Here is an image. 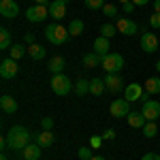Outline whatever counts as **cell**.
<instances>
[{
	"label": "cell",
	"mask_w": 160,
	"mask_h": 160,
	"mask_svg": "<svg viewBox=\"0 0 160 160\" xmlns=\"http://www.w3.org/2000/svg\"><path fill=\"white\" fill-rule=\"evenodd\" d=\"M30 141H32V130H28L26 126H13L7 132V143L13 152H24L30 145Z\"/></svg>",
	"instance_id": "cell-1"
},
{
	"label": "cell",
	"mask_w": 160,
	"mask_h": 160,
	"mask_svg": "<svg viewBox=\"0 0 160 160\" xmlns=\"http://www.w3.org/2000/svg\"><path fill=\"white\" fill-rule=\"evenodd\" d=\"M45 38L49 41L51 45L60 47V45H64V43L71 38V34H68V28L58 26V24H49L47 28H45Z\"/></svg>",
	"instance_id": "cell-2"
},
{
	"label": "cell",
	"mask_w": 160,
	"mask_h": 160,
	"mask_svg": "<svg viewBox=\"0 0 160 160\" xmlns=\"http://www.w3.org/2000/svg\"><path fill=\"white\" fill-rule=\"evenodd\" d=\"M49 86H51V92H53V94H58V96H66V94L73 90V81H71L64 73H60V75H53V77H51Z\"/></svg>",
	"instance_id": "cell-3"
},
{
	"label": "cell",
	"mask_w": 160,
	"mask_h": 160,
	"mask_svg": "<svg viewBox=\"0 0 160 160\" xmlns=\"http://www.w3.org/2000/svg\"><path fill=\"white\" fill-rule=\"evenodd\" d=\"M100 66L107 71V73H120L124 68V58L122 53H107L102 62H100Z\"/></svg>",
	"instance_id": "cell-4"
},
{
	"label": "cell",
	"mask_w": 160,
	"mask_h": 160,
	"mask_svg": "<svg viewBox=\"0 0 160 160\" xmlns=\"http://www.w3.org/2000/svg\"><path fill=\"white\" fill-rule=\"evenodd\" d=\"M47 15H49V7L34 4V7H28V11H26V19L32 22V24H41V22L47 19Z\"/></svg>",
	"instance_id": "cell-5"
},
{
	"label": "cell",
	"mask_w": 160,
	"mask_h": 160,
	"mask_svg": "<svg viewBox=\"0 0 160 160\" xmlns=\"http://www.w3.org/2000/svg\"><path fill=\"white\" fill-rule=\"evenodd\" d=\"M111 115L115 118V120H120V118H128V113H130V102L126 98H115L113 102H111Z\"/></svg>",
	"instance_id": "cell-6"
},
{
	"label": "cell",
	"mask_w": 160,
	"mask_h": 160,
	"mask_svg": "<svg viewBox=\"0 0 160 160\" xmlns=\"http://www.w3.org/2000/svg\"><path fill=\"white\" fill-rule=\"evenodd\" d=\"M19 71V64L17 60H13V58H4V60L0 62V77L2 79H13L15 75Z\"/></svg>",
	"instance_id": "cell-7"
},
{
	"label": "cell",
	"mask_w": 160,
	"mask_h": 160,
	"mask_svg": "<svg viewBox=\"0 0 160 160\" xmlns=\"http://www.w3.org/2000/svg\"><path fill=\"white\" fill-rule=\"evenodd\" d=\"M141 113L145 115L148 122H156V120L160 118V102L158 100H148V102H143Z\"/></svg>",
	"instance_id": "cell-8"
},
{
	"label": "cell",
	"mask_w": 160,
	"mask_h": 160,
	"mask_svg": "<svg viewBox=\"0 0 160 160\" xmlns=\"http://www.w3.org/2000/svg\"><path fill=\"white\" fill-rule=\"evenodd\" d=\"M115 28H118V32H122L124 37H135L137 32H139V26L132 19H128V17H120Z\"/></svg>",
	"instance_id": "cell-9"
},
{
	"label": "cell",
	"mask_w": 160,
	"mask_h": 160,
	"mask_svg": "<svg viewBox=\"0 0 160 160\" xmlns=\"http://www.w3.org/2000/svg\"><path fill=\"white\" fill-rule=\"evenodd\" d=\"M141 49L145 51V53L158 51V37L154 32H143L141 34Z\"/></svg>",
	"instance_id": "cell-10"
},
{
	"label": "cell",
	"mask_w": 160,
	"mask_h": 160,
	"mask_svg": "<svg viewBox=\"0 0 160 160\" xmlns=\"http://www.w3.org/2000/svg\"><path fill=\"white\" fill-rule=\"evenodd\" d=\"M0 13L7 19H15L19 15V7H17L15 0H0Z\"/></svg>",
	"instance_id": "cell-11"
},
{
	"label": "cell",
	"mask_w": 160,
	"mask_h": 160,
	"mask_svg": "<svg viewBox=\"0 0 160 160\" xmlns=\"http://www.w3.org/2000/svg\"><path fill=\"white\" fill-rule=\"evenodd\" d=\"M143 92H145V88L141 86V83H130V86L124 88V98L128 100V102H135V100H141Z\"/></svg>",
	"instance_id": "cell-12"
},
{
	"label": "cell",
	"mask_w": 160,
	"mask_h": 160,
	"mask_svg": "<svg viewBox=\"0 0 160 160\" xmlns=\"http://www.w3.org/2000/svg\"><path fill=\"white\" fill-rule=\"evenodd\" d=\"M32 139H34V143H38L43 149H47L53 145V141H56V137L51 130H41V132H32Z\"/></svg>",
	"instance_id": "cell-13"
},
{
	"label": "cell",
	"mask_w": 160,
	"mask_h": 160,
	"mask_svg": "<svg viewBox=\"0 0 160 160\" xmlns=\"http://www.w3.org/2000/svg\"><path fill=\"white\" fill-rule=\"evenodd\" d=\"M105 86H107V90L113 92V94H118L120 90H124L120 73H107V77H105Z\"/></svg>",
	"instance_id": "cell-14"
},
{
	"label": "cell",
	"mask_w": 160,
	"mask_h": 160,
	"mask_svg": "<svg viewBox=\"0 0 160 160\" xmlns=\"http://www.w3.org/2000/svg\"><path fill=\"white\" fill-rule=\"evenodd\" d=\"M49 15L53 19H62V17L66 15V2H62V0L49 2Z\"/></svg>",
	"instance_id": "cell-15"
},
{
	"label": "cell",
	"mask_w": 160,
	"mask_h": 160,
	"mask_svg": "<svg viewBox=\"0 0 160 160\" xmlns=\"http://www.w3.org/2000/svg\"><path fill=\"white\" fill-rule=\"evenodd\" d=\"M17 100L13 98V96H9V94H4L2 98H0V109L4 111V113H9V115H13L15 111H17Z\"/></svg>",
	"instance_id": "cell-16"
},
{
	"label": "cell",
	"mask_w": 160,
	"mask_h": 160,
	"mask_svg": "<svg viewBox=\"0 0 160 160\" xmlns=\"http://www.w3.org/2000/svg\"><path fill=\"white\" fill-rule=\"evenodd\" d=\"M126 120H128V126H130V128H143L145 122H148V120H145V115H143L141 111H130Z\"/></svg>",
	"instance_id": "cell-17"
},
{
	"label": "cell",
	"mask_w": 160,
	"mask_h": 160,
	"mask_svg": "<svg viewBox=\"0 0 160 160\" xmlns=\"http://www.w3.org/2000/svg\"><path fill=\"white\" fill-rule=\"evenodd\" d=\"M47 66H49V71L53 75H60V73H64V68H66V60H64L62 56H53V58H49Z\"/></svg>",
	"instance_id": "cell-18"
},
{
	"label": "cell",
	"mask_w": 160,
	"mask_h": 160,
	"mask_svg": "<svg viewBox=\"0 0 160 160\" xmlns=\"http://www.w3.org/2000/svg\"><path fill=\"white\" fill-rule=\"evenodd\" d=\"M41 154H43V148H41L38 143H30V145L22 152L24 160H38V158H41Z\"/></svg>",
	"instance_id": "cell-19"
},
{
	"label": "cell",
	"mask_w": 160,
	"mask_h": 160,
	"mask_svg": "<svg viewBox=\"0 0 160 160\" xmlns=\"http://www.w3.org/2000/svg\"><path fill=\"white\" fill-rule=\"evenodd\" d=\"M94 53H98L100 58H105L107 53H111L109 51V38H105V37L96 38V41H94Z\"/></svg>",
	"instance_id": "cell-20"
},
{
	"label": "cell",
	"mask_w": 160,
	"mask_h": 160,
	"mask_svg": "<svg viewBox=\"0 0 160 160\" xmlns=\"http://www.w3.org/2000/svg\"><path fill=\"white\" fill-rule=\"evenodd\" d=\"M75 94L77 96H86V94H90V79H83V77H79L77 81H75Z\"/></svg>",
	"instance_id": "cell-21"
},
{
	"label": "cell",
	"mask_w": 160,
	"mask_h": 160,
	"mask_svg": "<svg viewBox=\"0 0 160 160\" xmlns=\"http://www.w3.org/2000/svg\"><path fill=\"white\" fill-rule=\"evenodd\" d=\"M28 53H30V58H32V60L41 62V60H45V56H47V49L34 43V45H30V47H28Z\"/></svg>",
	"instance_id": "cell-22"
},
{
	"label": "cell",
	"mask_w": 160,
	"mask_h": 160,
	"mask_svg": "<svg viewBox=\"0 0 160 160\" xmlns=\"http://www.w3.org/2000/svg\"><path fill=\"white\" fill-rule=\"evenodd\" d=\"M107 90V86H105V79H90V94H94V96H100L102 92Z\"/></svg>",
	"instance_id": "cell-23"
},
{
	"label": "cell",
	"mask_w": 160,
	"mask_h": 160,
	"mask_svg": "<svg viewBox=\"0 0 160 160\" xmlns=\"http://www.w3.org/2000/svg\"><path fill=\"white\" fill-rule=\"evenodd\" d=\"M9 53H11L9 58H13V60H22L26 53H28V47H26V45H22V43H15L11 49H9Z\"/></svg>",
	"instance_id": "cell-24"
},
{
	"label": "cell",
	"mask_w": 160,
	"mask_h": 160,
	"mask_svg": "<svg viewBox=\"0 0 160 160\" xmlns=\"http://www.w3.org/2000/svg\"><path fill=\"white\" fill-rule=\"evenodd\" d=\"M143 88L149 94H160V77H149L148 81L143 83Z\"/></svg>",
	"instance_id": "cell-25"
},
{
	"label": "cell",
	"mask_w": 160,
	"mask_h": 160,
	"mask_svg": "<svg viewBox=\"0 0 160 160\" xmlns=\"http://www.w3.org/2000/svg\"><path fill=\"white\" fill-rule=\"evenodd\" d=\"M100 62H102V58H100L98 53H94V51L83 56V66H86V68H94V66H98Z\"/></svg>",
	"instance_id": "cell-26"
},
{
	"label": "cell",
	"mask_w": 160,
	"mask_h": 160,
	"mask_svg": "<svg viewBox=\"0 0 160 160\" xmlns=\"http://www.w3.org/2000/svg\"><path fill=\"white\" fill-rule=\"evenodd\" d=\"M13 41H11V32L7 28H0V49H11Z\"/></svg>",
	"instance_id": "cell-27"
},
{
	"label": "cell",
	"mask_w": 160,
	"mask_h": 160,
	"mask_svg": "<svg viewBox=\"0 0 160 160\" xmlns=\"http://www.w3.org/2000/svg\"><path fill=\"white\" fill-rule=\"evenodd\" d=\"M83 30H86V26H83L81 19H73V22L68 24V34H71V37H79Z\"/></svg>",
	"instance_id": "cell-28"
},
{
	"label": "cell",
	"mask_w": 160,
	"mask_h": 160,
	"mask_svg": "<svg viewBox=\"0 0 160 160\" xmlns=\"http://www.w3.org/2000/svg\"><path fill=\"white\" fill-rule=\"evenodd\" d=\"M141 130H143V137H148V139H154V137L158 135V126H156V122H145V126H143Z\"/></svg>",
	"instance_id": "cell-29"
},
{
	"label": "cell",
	"mask_w": 160,
	"mask_h": 160,
	"mask_svg": "<svg viewBox=\"0 0 160 160\" xmlns=\"http://www.w3.org/2000/svg\"><path fill=\"white\" fill-rule=\"evenodd\" d=\"M115 32H118V28H115L113 24H102V26H100V37L111 38L113 34H115Z\"/></svg>",
	"instance_id": "cell-30"
},
{
	"label": "cell",
	"mask_w": 160,
	"mask_h": 160,
	"mask_svg": "<svg viewBox=\"0 0 160 160\" xmlns=\"http://www.w3.org/2000/svg\"><path fill=\"white\" fill-rule=\"evenodd\" d=\"M102 15L109 17V19H115V17H118V7H115V4H105V7H102Z\"/></svg>",
	"instance_id": "cell-31"
},
{
	"label": "cell",
	"mask_w": 160,
	"mask_h": 160,
	"mask_svg": "<svg viewBox=\"0 0 160 160\" xmlns=\"http://www.w3.org/2000/svg\"><path fill=\"white\" fill-rule=\"evenodd\" d=\"M83 2H86L88 9H92V11H102V7L107 4L105 0H83Z\"/></svg>",
	"instance_id": "cell-32"
},
{
	"label": "cell",
	"mask_w": 160,
	"mask_h": 160,
	"mask_svg": "<svg viewBox=\"0 0 160 160\" xmlns=\"http://www.w3.org/2000/svg\"><path fill=\"white\" fill-rule=\"evenodd\" d=\"M92 156H94L92 148H81V149H79V160H90Z\"/></svg>",
	"instance_id": "cell-33"
},
{
	"label": "cell",
	"mask_w": 160,
	"mask_h": 160,
	"mask_svg": "<svg viewBox=\"0 0 160 160\" xmlns=\"http://www.w3.org/2000/svg\"><path fill=\"white\" fill-rule=\"evenodd\" d=\"M149 26H152L154 30L160 28V13H152V15H149Z\"/></svg>",
	"instance_id": "cell-34"
},
{
	"label": "cell",
	"mask_w": 160,
	"mask_h": 160,
	"mask_svg": "<svg viewBox=\"0 0 160 160\" xmlns=\"http://www.w3.org/2000/svg\"><path fill=\"white\" fill-rule=\"evenodd\" d=\"M41 126H43V130H51L53 128V120L51 118H43L41 120Z\"/></svg>",
	"instance_id": "cell-35"
},
{
	"label": "cell",
	"mask_w": 160,
	"mask_h": 160,
	"mask_svg": "<svg viewBox=\"0 0 160 160\" xmlns=\"http://www.w3.org/2000/svg\"><path fill=\"white\" fill-rule=\"evenodd\" d=\"M102 141H105L102 137H92V139H90V148H92V149H94V148H100V143H102Z\"/></svg>",
	"instance_id": "cell-36"
},
{
	"label": "cell",
	"mask_w": 160,
	"mask_h": 160,
	"mask_svg": "<svg viewBox=\"0 0 160 160\" xmlns=\"http://www.w3.org/2000/svg\"><path fill=\"white\" fill-rule=\"evenodd\" d=\"M113 137H115V130H113V128H107V130L102 132V139H105V141H111Z\"/></svg>",
	"instance_id": "cell-37"
},
{
	"label": "cell",
	"mask_w": 160,
	"mask_h": 160,
	"mask_svg": "<svg viewBox=\"0 0 160 160\" xmlns=\"http://www.w3.org/2000/svg\"><path fill=\"white\" fill-rule=\"evenodd\" d=\"M122 9H124V13H132L135 11V2H132V0L126 2V4H122Z\"/></svg>",
	"instance_id": "cell-38"
},
{
	"label": "cell",
	"mask_w": 160,
	"mask_h": 160,
	"mask_svg": "<svg viewBox=\"0 0 160 160\" xmlns=\"http://www.w3.org/2000/svg\"><path fill=\"white\" fill-rule=\"evenodd\" d=\"M141 160H160V156H158V154H154V152H149V154H145Z\"/></svg>",
	"instance_id": "cell-39"
},
{
	"label": "cell",
	"mask_w": 160,
	"mask_h": 160,
	"mask_svg": "<svg viewBox=\"0 0 160 160\" xmlns=\"http://www.w3.org/2000/svg\"><path fill=\"white\" fill-rule=\"evenodd\" d=\"M24 38H26V43H28V45H34V34H32V32H28Z\"/></svg>",
	"instance_id": "cell-40"
},
{
	"label": "cell",
	"mask_w": 160,
	"mask_h": 160,
	"mask_svg": "<svg viewBox=\"0 0 160 160\" xmlns=\"http://www.w3.org/2000/svg\"><path fill=\"white\" fill-rule=\"evenodd\" d=\"M132 2H135V7H145L149 0H132Z\"/></svg>",
	"instance_id": "cell-41"
},
{
	"label": "cell",
	"mask_w": 160,
	"mask_h": 160,
	"mask_svg": "<svg viewBox=\"0 0 160 160\" xmlns=\"http://www.w3.org/2000/svg\"><path fill=\"white\" fill-rule=\"evenodd\" d=\"M154 13H160V0H154Z\"/></svg>",
	"instance_id": "cell-42"
},
{
	"label": "cell",
	"mask_w": 160,
	"mask_h": 160,
	"mask_svg": "<svg viewBox=\"0 0 160 160\" xmlns=\"http://www.w3.org/2000/svg\"><path fill=\"white\" fill-rule=\"evenodd\" d=\"M37 4H43V7H47V0H34Z\"/></svg>",
	"instance_id": "cell-43"
},
{
	"label": "cell",
	"mask_w": 160,
	"mask_h": 160,
	"mask_svg": "<svg viewBox=\"0 0 160 160\" xmlns=\"http://www.w3.org/2000/svg\"><path fill=\"white\" fill-rule=\"evenodd\" d=\"M90 160H105V158H102V156H92Z\"/></svg>",
	"instance_id": "cell-44"
},
{
	"label": "cell",
	"mask_w": 160,
	"mask_h": 160,
	"mask_svg": "<svg viewBox=\"0 0 160 160\" xmlns=\"http://www.w3.org/2000/svg\"><path fill=\"white\" fill-rule=\"evenodd\" d=\"M156 71H158V73H160V60L156 62Z\"/></svg>",
	"instance_id": "cell-45"
},
{
	"label": "cell",
	"mask_w": 160,
	"mask_h": 160,
	"mask_svg": "<svg viewBox=\"0 0 160 160\" xmlns=\"http://www.w3.org/2000/svg\"><path fill=\"white\" fill-rule=\"evenodd\" d=\"M0 160H7V154H4V152H2V156H0Z\"/></svg>",
	"instance_id": "cell-46"
},
{
	"label": "cell",
	"mask_w": 160,
	"mask_h": 160,
	"mask_svg": "<svg viewBox=\"0 0 160 160\" xmlns=\"http://www.w3.org/2000/svg\"><path fill=\"white\" fill-rule=\"evenodd\" d=\"M118 2H122V4H126V2H130V0H118Z\"/></svg>",
	"instance_id": "cell-47"
},
{
	"label": "cell",
	"mask_w": 160,
	"mask_h": 160,
	"mask_svg": "<svg viewBox=\"0 0 160 160\" xmlns=\"http://www.w3.org/2000/svg\"><path fill=\"white\" fill-rule=\"evenodd\" d=\"M62 2H68V0H62Z\"/></svg>",
	"instance_id": "cell-48"
}]
</instances>
